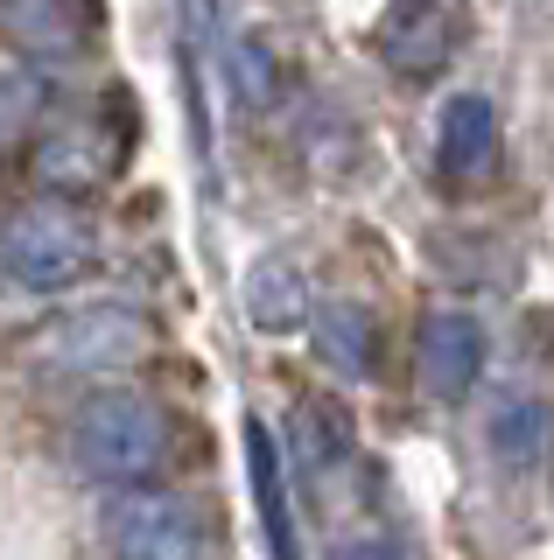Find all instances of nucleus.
I'll list each match as a JSON object with an SVG mask.
<instances>
[{
	"mask_svg": "<svg viewBox=\"0 0 554 560\" xmlns=\"http://www.w3.org/2000/svg\"><path fill=\"white\" fill-rule=\"evenodd\" d=\"M64 448H71V463H78L92 483H106V490H141V483L162 477L169 455H176V420L154 407L148 393H134V385H106V393H92V399L71 413Z\"/></svg>",
	"mask_w": 554,
	"mask_h": 560,
	"instance_id": "f257e3e1",
	"label": "nucleus"
},
{
	"mask_svg": "<svg viewBox=\"0 0 554 560\" xmlns=\"http://www.w3.org/2000/svg\"><path fill=\"white\" fill-rule=\"evenodd\" d=\"M99 273V224L78 203H22L0 218V288L64 294Z\"/></svg>",
	"mask_w": 554,
	"mask_h": 560,
	"instance_id": "f03ea898",
	"label": "nucleus"
},
{
	"mask_svg": "<svg viewBox=\"0 0 554 560\" xmlns=\"http://www.w3.org/2000/svg\"><path fill=\"white\" fill-rule=\"evenodd\" d=\"M154 358V315L134 302H92L36 329V364L64 378H127Z\"/></svg>",
	"mask_w": 554,
	"mask_h": 560,
	"instance_id": "7ed1b4c3",
	"label": "nucleus"
},
{
	"mask_svg": "<svg viewBox=\"0 0 554 560\" xmlns=\"http://www.w3.org/2000/svg\"><path fill=\"white\" fill-rule=\"evenodd\" d=\"M99 539L113 560H204L211 553V518L169 483L113 490L99 504Z\"/></svg>",
	"mask_w": 554,
	"mask_h": 560,
	"instance_id": "20e7f679",
	"label": "nucleus"
},
{
	"mask_svg": "<svg viewBox=\"0 0 554 560\" xmlns=\"http://www.w3.org/2000/svg\"><path fill=\"white\" fill-rule=\"evenodd\" d=\"M119 154H127V133H119L113 113H71L28 148V183L49 203H78V197H99L119 175Z\"/></svg>",
	"mask_w": 554,
	"mask_h": 560,
	"instance_id": "39448f33",
	"label": "nucleus"
},
{
	"mask_svg": "<svg viewBox=\"0 0 554 560\" xmlns=\"http://www.w3.org/2000/svg\"><path fill=\"white\" fill-rule=\"evenodd\" d=\"M0 43L22 70H71L106 43V0H0Z\"/></svg>",
	"mask_w": 554,
	"mask_h": 560,
	"instance_id": "423d86ee",
	"label": "nucleus"
},
{
	"mask_svg": "<svg viewBox=\"0 0 554 560\" xmlns=\"http://www.w3.org/2000/svg\"><path fill=\"white\" fill-rule=\"evenodd\" d=\"M484 378V323L471 308H428L414 329V385L428 399H463Z\"/></svg>",
	"mask_w": 554,
	"mask_h": 560,
	"instance_id": "0eeeda50",
	"label": "nucleus"
},
{
	"mask_svg": "<svg viewBox=\"0 0 554 560\" xmlns=\"http://www.w3.org/2000/svg\"><path fill=\"white\" fill-rule=\"evenodd\" d=\"M506 154V127H498V105L484 92H457L436 113V168L449 189H484L498 175Z\"/></svg>",
	"mask_w": 554,
	"mask_h": 560,
	"instance_id": "6e6552de",
	"label": "nucleus"
},
{
	"mask_svg": "<svg viewBox=\"0 0 554 560\" xmlns=\"http://www.w3.org/2000/svg\"><path fill=\"white\" fill-rule=\"evenodd\" d=\"M457 49V22L442 14V0H393L379 22V57L401 78H436Z\"/></svg>",
	"mask_w": 554,
	"mask_h": 560,
	"instance_id": "1a4fd4ad",
	"label": "nucleus"
},
{
	"mask_svg": "<svg viewBox=\"0 0 554 560\" xmlns=\"http://www.w3.org/2000/svg\"><path fill=\"white\" fill-rule=\"evenodd\" d=\"M309 343H316V364L323 372H337V378H372V364H379V323H372V308L366 302H323V308H309Z\"/></svg>",
	"mask_w": 554,
	"mask_h": 560,
	"instance_id": "9d476101",
	"label": "nucleus"
},
{
	"mask_svg": "<svg viewBox=\"0 0 554 560\" xmlns=\"http://www.w3.org/2000/svg\"><path fill=\"white\" fill-rule=\"evenodd\" d=\"M246 323L259 337H288L309 323V273L288 253H259L246 273Z\"/></svg>",
	"mask_w": 554,
	"mask_h": 560,
	"instance_id": "9b49d317",
	"label": "nucleus"
},
{
	"mask_svg": "<svg viewBox=\"0 0 554 560\" xmlns=\"http://www.w3.org/2000/svg\"><path fill=\"white\" fill-rule=\"evenodd\" d=\"M246 469H253V504L267 525V553L274 560H302V533L288 512V477H281V448H274L267 420H246Z\"/></svg>",
	"mask_w": 554,
	"mask_h": 560,
	"instance_id": "f8f14e48",
	"label": "nucleus"
},
{
	"mask_svg": "<svg viewBox=\"0 0 554 560\" xmlns=\"http://www.w3.org/2000/svg\"><path fill=\"white\" fill-rule=\"evenodd\" d=\"M484 442H492V463L533 469L547 455V442H554V420H547V407L533 393H506L492 407V420H484Z\"/></svg>",
	"mask_w": 554,
	"mask_h": 560,
	"instance_id": "ddd939ff",
	"label": "nucleus"
},
{
	"mask_svg": "<svg viewBox=\"0 0 554 560\" xmlns=\"http://www.w3.org/2000/svg\"><path fill=\"white\" fill-rule=\"evenodd\" d=\"M296 448H302V463H316V469H331L337 455H351V413H344V399H331V393H309L302 399Z\"/></svg>",
	"mask_w": 554,
	"mask_h": 560,
	"instance_id": "4468645a",
	"label": "nucleus"
},
{
	"mask_svg": "<svg viewBox=\"0 0 554 560\" xmlns=\"http://www.w3.org/2000/svg\"><path fill=\"white\" fill-rule=\"evenodd\" d=\"M43 105H49V84L36 70H0V154L22 148L43 127Z\"/></svg>",
	"mask_w": 554,
	"mask_h": 560,
	"instance_id": "2eb2a0df",
	"label": "nucleus"
},
{
	"mask_svg": "<svg viewBox=\"0 0 554 560\" xmlns=\"http://www.w3.org/2000/svg\"><path fill=\"white\" fill-rule=\"evenodd\" d=\"M331 560H401V547H393V539H351V547H337Z\"/></svg>",
	"mask_w": 554,
	"mask_h": 560,
	"instance_id": "dca6fc26",
	"label": "nucleus"
},
{
	"mask_svg": "<svg viewBox=\"0 0 554 560\" xmlns=\"http://www.w3.org/2000/svg\"><path fill=\"white\" fill-rule=\"evenodd\" d=\"M547 448H554V442H547Z\"/></svg>",
	"mask_w": 554,
	"mask_h": 560,
	"instance_id": "f3484780",
	"label": "nucleus"
}]
</instances>
